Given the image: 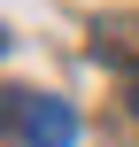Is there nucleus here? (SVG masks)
<instances>
[{
	"instance_id": "f257e3e1",
	"label": "nucleus",
	"mask_w": 139,
	"mask_h": 147,
	"mask_svg": "<svg viewBox=\"0 0 139 147\" xmlns=\"http://www.w3.org/2000/svg\"><path fill=\"white\" fill-rule=\"evenodd\" d=\"M8 124L23 132V147H70L77 140V116L54 93H8Z\"/></svg>"
},
{
	"instance_id": "f03ea898",
	"label": "nucleus",
	"mask_w": 139,
	"mask_h": 147,
	"mask_svg": "<svg viewBox=\"0 0 139 147\" xmlns=\"http://www.w3.org/2000/svg\"><path fill=\"white\" fill-rule=\"evenodd\" d=\"M132 109H139V78H132Z\"/></svg>"
},
{
	"instance_id": "7ed1b4c3",
	"label": "nucleus",
	"mask_w": 139,
	"mask_h": 147,
	"mask_svg": "<svg viewBox=\"0 0 139 147\" xmlns=\"http://www.w3.org/2000/svg\"><path fill=\"white\" fill-rule=\"evenodd\" d=\"M0 54H8V31H0Z\"/></svg>"
}]
</instances>
